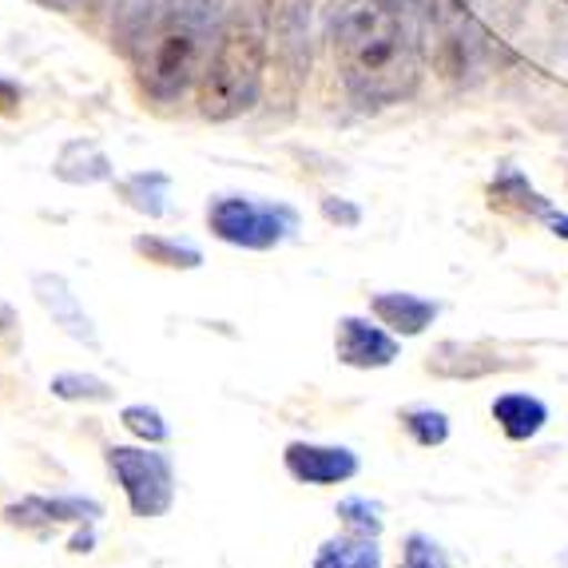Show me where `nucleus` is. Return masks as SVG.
<instances>
[{
	"label": "nucleus",
	"instance_id": "nucleus-19",
	"mask_svg": "<svg viewBox=\"0 0 568 568\" xmlns=\"http://www.w3.org/2000/svg\"><path fill=\"white\" fill-rule=\"evenodd\" d=\"M135 251H140L148 263L171 266V271H200L203 266V255L195 246L171 243V239H160V235H140L135 239Z\"/></svg>",
	"mask_w": 568,
	"mask_h": 568
},
{
	"label": "nucleus",
	"instance_id": "nucleus-23",
	"mask_svg": "<svg viewBox=\"0 0 568 568\" xmlns=\"http://www.w3.org/2000/svg\"><path fill=\"white\" fill-rule=\"evenodd\" d=\"M48 389L60 402H112V386L104 378H92V374H57Z\"/></svg>",
	"mask_w": 568,
	"mask_h": 568
},
{
	"label": "nucleus",
	"instance_id": "nucleus-6",
	"mask_svg": "<svg viewBox=\"0 0 568 568\" xmlns=\"http://www.w3.org/2000/svg\"><path fill=\"white\" fill-rule=\"evenodd\" d=\"M426 24L434 29V57L442 77L474 80L485 68V37L457 0H429Z\"/></svg>",
	"mask_w": 568,
	"mask_h": 568
},
{
	"label": "nucleus",
	"instance_id": "nucleus-9",
	"mask_svg": "<svg viewBox=\"0 0 568 568\" xmlns=\"http://www.w3.org/2000/svg\"><path fill=\"white\" fill-rule=\"evenodd\" d=\"M104 517V505L80 493H60V497H20L4 509V521L17 529H48V525H95Z\"/></svg>",
	"mask_w": 568,
	"mask_h": 568
},
{
	"label": "nucleus",
	"instance_id": "nucleus-14",
	"mask_svg": "<svg viewBox=\"0 0 568 568\" xmlns=\"http://www.w3.org/2000/svg\"><path fill=\"white\" fill-rule=\"evenodd\" d=\"M311 568H382L378 537H358V532L326 537L314 552Z\"/></svg>",
	"mask_w": 568,
	"mask_h": 568
},
{
	"label": "nucleus",
	"instance_id": "nucleus-10",
	"mask_svg": "<svg viewBox=\"0 0 568 568\" xmlns=\"http://www.w3.org/2000/svg\"><path fill=\"white\" fill-rule=\"evenodd\" d=\"M334 354L342 366L354 369H382L398 358V338L386 334L382 326L366 323V318H338V334H334Z\"/></svg>",
	"mask_w": 568,
	"mask_h": 568
},
{
	"label": "nucleus",
	"instance_id": "nucleus-5",
	"mask_svg": "<svg viewBox=\"0 0 568 568\" xmlns=\"http://www.w3.org/2000/svg\"><path fill=\"white\" fill-rule=\"evenodd\" d=\"M294 211L275 207V203H258L246 195H223L207 207V227L215 239L243 251H271L294 231Z\"/></svg>",
	"mask_w": 568,
	"mask_h": 568
},
{
	"label": "nucleus",
	"instance_id": "nucleus-17",
	"mask_svg": "<svg viewBox=\"0 0 568 568\" xmlns=\"http://www.w3.org/2000/svg\"><path fill=\"white\" fill-rule=\"evenodd\" d=\"M489 195H493V207H517V211H525V215H545V219H552V207L545 200H540L537 191H532L529 183H525L521 175H517V171H501V175L493 180Z\"/></svg>",
	"mask_w": 568,
	"mask_h": 568
},
{
	"label": "nucleus",
	"instance_id": "nucleus-18",
	"mask_svg": "<svg viewBox=\"0 0 568 568\" xmlns=\"http://www.w3.org/2000/svg\"><path fill=\"white\" fill-rule=\"evenodd\" d=\"M402 429L414 437L422 449H434V446H446L449 442V417L434 406H409L402 409Z\"/></svg>",
	"mask_w": 568,
	"mask_h": 568
},
{
	"label": "nucleus",
	"instance_id": "nucleus-4",
	"mask_svg": "<svg viewBox=\"0 0 568 568\" xmlns=\"http://www.w3.org/2000/svg\"><path fill=\"white\" fill-rule=\"evenodd\" d=\"M108 469L120 481L132 517H163L175 505V465L160 449L140 446H108Z\"/></svg>",
	"mask_w": 568,
	"mask_h": 568
},
{
	"label": "nucleus",
	"instance_id": "nucleus-28",
	"mask_svg": "<svg viewBox=\"0 0 568 568\" xmlns=\"http://www.w3.org/2000/svg\"><path fill=\"white\" fill-rule=\"evenodd\" d=\"M17 326V314H12L9 303H0V334H9Z\"/></svg>",
	"mask_w": 568,
	"mask_h": 568
},
{
	"label": "nucleus",
	"instance_id": "nucleus-29",
	"mask_svg": "<svg viewBox=\"0 0 568 568\" xmlns=\"http://www.w3.org/2000/svg\"><path fill=\"white\" fill-rule=\"evenodd\" d=\"M44 9H57V12H77V0H37Z\"/></svg>",
	"mask_w": 568,
	"mask_h": 568
},
{
	"label": "nucleus",
	"instance_id": "nucleus-13",
	"mask_svg": "<svg viewBox=\"0 0 568 568\" xmlns=\"http://www.w3.org/2000/svg\"><path fill=\"white\" fill-rule=\"evenodd\" d=\"M37 298H40V306H44L52 318H57L60 326H64L72 338H80V342H88V346H95V331H92V323H88V314L80 311V303H77V294L68 291L64 286V278H57V275H40L37 283Z\"/></svg>",
	"mask_w": 568,
	"mask_h": 568
},
{
	"label": "nucleus",
	"instance_id": "nucleus-27",
	"mask_svg": "<svg viewBox=\"0 0 568 568\" xmlns=\"http://www.w3.org/2000/svg\"><path fill=\"white\" fill-rule=\"evenodd\" d=\"M92 545H95V532L92 529L77 532V537L68 540V549H72V552H92Z\"/></svg>",
	"mask_w": 568,
	"mask_h": 568
},
{
	"label": "nucleus",
	"instance_id": "nucleus-2",
	"mask_svg": "<svg viewBox=\"0 0 568 568\" xmlns=\"http://www.w3.org/2000/svg\"><path fill=\"white\" fill-rule=\"evenodd\" d=\"M219 0H152L128 20V52L148 100L175 104L203 77Z\"/></svg>",
	"mask_w": 568,
	"mask_h": 568
},
{
	"label": "nucleus",
	"instance_id": "nucleus-12",
	"mask_svg": "<svg viewBox=\"0 0 568 568\" xmlns=\"http://www.w3.org/2000/svg\"><path fill=\"white\" fill-rule=\"evenodd\" d=\"M493 422L501 426L509 442H529L549 422V406L532 394H501V398H493Z\"/></svg>",
	"mask_w": 568,
	"mask_h": 568
},
{
	"label": "nucleus",
	"instance_id": "nucleus-16",
	"mask_svg": "<svg viewBox=\"0 0 568 568\" xmlns=\"http://www.w3.org/2000/svg\"><path fill=\"white\" fill-rule=\"evenodd\" d=\"M266 20H271V32L286 44H298L311 29V17L318 9V0H263Z\"/></svg>",
	"mask_w": 568,
	"mask_h": 568
},
{
	"label": "nucleus",
	"instance_id": "nucleus-21",
	"mask_svg": "<svg viewBox=\"0 0 568 568\" xmlns=\"http://www.w3.org/2000/svg\"><path fill=\"white\" fill-rule=\"evenodd\" d=\"M123 200L132 203L135 211H143V215H163L168 211V175H160V171H148V175H132V180L123 183Z\"/></svg>",
	"mask_w": 568,
	"mask_h": 568
},
{
	"label": "nucleus",
	"instance_id": "nucleus-30",
	"mask_svg": "<svg viewBox=\"0 0 568 568\" xmlns=\"http://www.w3.org/2000/svg\"><path fill=\"white\" fill-rule=\"evenodd\" d=\"M95 4H104V0H77V9H95Z\"/></svg>",
	"mask_w": 568,
	"mask_h": 568
},
{
	"label": "nucleus",
	"instance_id": "nucleus-24",
	"mask_svg": "<svg viewBox=\"0 0 568 568\" xmlns=\"http://www.w3.org/2000/svg\"><path fill=\"white\" fill-rule=\"evenodd\" d=\"M398 568H454V560H449V552L442 549L429 532H409V537L402 540Z\"/></svg>",
	"mask_w": 568,
	"mask_h": 568
},
{
	"label": "nucleus",
	"instance_id": "nucleus-20",
	"mask_svg": "<svg viewBox=\"0 0 568 568\" xmlns=\"http://www.w3.org/2000/svg\"><path fill=\"white\" fill-rule=\"evenodd\" d=\"M334 513L342 517L346 532H358V537H382V525H386V517H382V505L369 501V497H362V493L342 497V501L334 505Z\"/></svg>",
	"mask_w": 568,
	"mask_h": 568
},
{
	"label": "nucleus",
	"instance_id": "nucleus-11",
	"mask_svg": "<svg viewBox=\"0 0 568 568\" xmlns=\"http://www.w3.org/2000/svg\"><path fill=\"white\" fill-rule=\"evenodd\" d=\"M369 311L378 314L394 334H402V338H414V334H422L437 318V303H429L422 294H402V291L374 294Z\"/></svg>",
	"mask_w": 568,
	"mask_h": 568
},
{
	"label": "nucleus",
	"instance_id": "nucleus-26",
	"mask_svg": "<svg viewBox=\"0 0 568 568\" xmlns=\"http://www.w3.org/2000/svg\"><path fill=\"white\" fill-rule=\"evenodd\" d=\"M20 108V88L9 84V80H0V112L12 115Z\"/></svg>",
	"mask_w": 568,
	"mask_h": 568
},
{
	"label": "nucleus",
	"instance_id": "nucleus-3",
	"mask_svg": "<svg viewBox=\"0 0 568 568\" xmlns=\"http://www.w3.org/2000/svg\"><path fill=\"white\" fill-rule=\"evenodd\" d=\"M266 40H271V20L258 0H243L227 12V20L219 24L215 52L207 57V68L200 77L203 120L227 123L258 104Z\"/></svg>",
	"mask_w": 568,
	"mask_h": 568
},
{
	"label": "nucleus",
	"instance_id": "nucleus-7",
	"mask_svg": "<svg viewBox=\"0 0 568 568\" xmlns=\"http://www.w3.org/2000/svg\"><path fill=\"white\" fill-rule=\"evenodd\" d=\"M283 469L298 485H342L358 477L362 462L346 446H314V442H291L283 449Z\"/></svg>",
	"mask_w": 568,
	"mask_h": 568
},
{
	"label": "nucleus",
	"instance_id": "nucleus-1",
	"mask_svg": "<svg viewBox=\"0 0 568 568\" xmlns=\"http://www.w3.org/2000/svg\"><path fill=\"white\" fill-rule=\"evenodd\" d=\"M331 40L354 104L366 112L402 104L422 80L426 0H342Z\"/></svg>",
	"mask_w": 568,
	"mask_h": 568
},
{
	"label": "nucleus",
	"instance_id": "nucleus-8",
	"mask_svg": "<svg viewBox=\"0 0 568 568\" xmlns=\"http://www.w3.org/2000/svg\"><path fill=\"white\" fill-rule=\"evenodd\" d=\"M517 366H525V362H509L489 342H437L434 351L426 354L429 374L454 382L489 378V374H505V369H517Z\"/></svg>",
	"mask_w": 568,
	"mask_h": 568
},
{
	"label": "nucleus",
	"instance_id": "nucleus-22",
	"mask_svg": "<svg viewBox=\"0 0 568 568\" xmlns=\"http://www.w3.org/2000/svg\"><path fill=\"white\" fill-rule=\"evenodd\" d=\"M120 426L132 437H140V442H148V446H163L171 437V426L163 422L160 409H152V406H123Z\"/></svg>",
	"mask_w": 568,
	"mask_h": 568
},
{
	"label": "nucleus",
	"instance_id": "nucleus-15",
	"mask_svg": "<svg viewBox=\"0 0 568 568\" xmlns=\"http://www.w3.org/2000/svg\"><path fill=\"white\" fill-rule=\"evenodd\" d=\"M52 171H57V180H64V183H100L112 175V163H108V155L100 152L92 140H72L60 148Z\"/></svg>",
	"mask_w": 568,
	"mask_h": 568
},
{
	"label": "nucleus",
	"instance_id": "nucleus-25",
	"mask_svg": "<svg viewBox=\"0 0 568 568\" xmlns=\"http://www.w3.org/2000/svg\"><path fill=\"white\" fill-rule=\"evenodd\" d=\"M323 215L331 219V223H342V227H358L362 211L351 207V203H342V200H323Z\"/></svg>",
	"mask_w": 568,
	"mask_h": 568
}]
</instances>
